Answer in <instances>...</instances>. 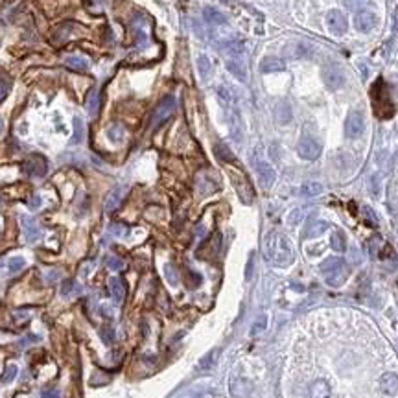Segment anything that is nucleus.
Wrapping results in <instances>:
<instances>
[{
	"label": "nucleus",
	"mask_w": 398,
	"mask_h": 398,
	"mask_svg": "<svg viewBox=\"0 0 398 398\" xmlns=\"http://www.w3.org/2000/svg\"><path fill=\"white\" fill-rule=\"evenodd\" d=\"M264 254L271 264L279 265V267H286V265L291 264L295 258L291 242L288 240V236H284L282 232H277V231L269 232V234L265 236Z\"/></svg>",
	"instance_id": "f257e3e1"
},
{
	"label": "nucleus",
	"mask_w": 398,
	"mask_h": 398,
	"mask_svg": "<svg viewBox=\"0 0 398 398\" xmlns=\"http://www.w3.org/2000/svg\"><path fill=\"white\" fill-rule=\"evenodd\" d=\"M321 269H323V275H325L326 284L332 288H339L341 284H345V280L349 279V273H350L347 262L341 258H328L321 265Z\"/></svg>",
	"instance_id": "f03ea898"
},
{
	"label": "nucleus",
	"mask_w": 398,
	"mask_h": 398,
	"mask_svg": "<svg viewBox=\"0 0 398 398\" xmlns=\"http://www.w3.org/2000/svg\"><path fill=\"white\" fill-rule=\"evenodd\" d=\"M253 164H254V172H256V175H258L260 184H262L264 188H271L273 182H275V177H277V174H275V170H273L271 164H269L267 161H264L262 157H258V151H256L254 157H253Z\"/></svg>",
	"instance_id": "7ed1b4c3"
},
{
	"label": "nucleus",
	"mask_w": 398,
	"mask_h": 398,
	"mask_svg": "<svg viewBox=\"0 0 398 398\" xmlns=\"http://www.w3.org/2000/svg\"><path fill=\"white\" fill-rule=\"evenodd\" d=\"M175 105H177V102H175L174 96H164V98L159 102V105L155 107L153 116H151V126L153 127L162 126V124L174 114Z\"/></svg>",
	"instance_id": "20e7f679"
},
{
	"label": "nucleus",
	"mask_w": 398,
	"mask_h": 398,
	"mask_svg": "<svg viewBox=\"0 0 398 398\" xmlns=\"http://www.w3.org/2000/svg\"><path fill=\"white\" fill-rule=\"evenodd\" d=\"M323 81L326 85L328 91H337L341 89L343 83H345V74H343V69L337 67V65H328L323 69Z\"/></svg>",
	"instance_id": "39448f33"
},
{
	"label": "nucleus",
	"mask_w": 398,
	"mask_h": 398,
	"mask_svg": "<svg viewBox=\"0 0 398 398\" xmlns=\"http://www.w3.org/2000/svg\"><path fill=\"white\" fill-rule=\"evenodd\" d=\"M297 153L304 161H315L321 155V144L312 137H302L297 144Z\"/></svg>",
	"instance_id": "423d86ee"
},
{
	"label": "nucleus",
	"mask_w": 398,
	"mask_h": 398,
	"mask_svg": "<svg viewBox=\"0 0 398 398\" xmlns=\"http://www.w3.org/2000/svg\"><path fill=\"white\" fill-rule=\"evenodd\" d=\"M363 131H365L363 114L360 111H352L347 116V122H345V135L349 139H358V137L363 135Z\"/></svg>",
	"instance_id": "0eeeda50"
},
{
	"label": "nucleus",
	"mask_w": 398,
	"mask_h": 398,
	"mask_svg": "<svg viewBox=\"0 0 398 398\" xmlns=\"http://www.w3.org/2000/svg\"><path fill=\"white\" fill-rule=\"evenodd\" d=\"M347 26H349L347 17L339 9H332V11L326 13V28L332 35H337V37L343 35L347 32Z\"/></svg>",
	"instance_id": "6e6552de"
},
{
	"label": "nucleus",
	"mask_w": 398,
	"mask_h": 398,
	"mask_svg": "<svg viewBox=\"0 0 398 398\" xmlns=\"http://www.w3.org/2000/svg\"><path fill=\"white\" fill-rule=\"evenodd\" d=\"M376 15L369 11V9H363V11H358L354 15V26H356L358 32H362V34H369L370 30L376 26Z\"/></svg>",
	"instance_id": "1a4fd4ad"
},
{
	"label": "nucleus",
	"mask_w": 398,
	"mask_h": 398,
	"mask_svg": "<svg viewBox=\"0 0 398 398\" xmlns=\"http://www.w3.org/2000/svg\"><path fill=\"white\" fill-rule=\"evenodd\" d=\"M24 172L32 177H42V175L46 174V161L39 157V155H34V157H30L28 161L24 162Z\"/></svg>",
	"instance_id": "9d476101"
},
{
	"label": "nucleus",
	"mask_w": 398,
	"mask_h": 398,
	"mask_svg": "<svg viewBox=\"0 0 398 398\" xmlns=\"http://www.w3.org/2000/svg\"><path fill=\"white\" fill-rule=\"evenodd\" d=\"M231 395L236 398H247L251 395V384L244 378H231Z\"/></svg>",
	"instance_id": "9b49d317"
},
{
	"label": "nucleus",
	"mask_w": 398,
	"mask_h": 398,
	"mask_svg": "<svg viewBox=\"0 0 398 398\" xmlns=\"http://www.w3.org/2000/svg\"><path fill=\"white\" fill-rule=\"evenodd\" d=\"M380 387L385 395L389 397H395L398 393V376L395 372H385L384 376L380 378Z\"/></svg>",
	"instance_id": "f8f14e48"
},
{
	"label": "nucleus",
	"mask_w": 398,
	"mask_h": 398,
	"mask_svg": "<svg viewBox=\"0 0 398 398\" xmlns=\"http://www.w3.org/2000/svg\"><path fill=\"white\" fill-rule=\"evenodd\" d=\"M21 225H22V232H24V238H26V242H35L37 238H39V229H37V223H35L32 217H26L22 216L21 217Z\"/></svg>",
	"instance_id": "ddd939ff"
},
{
	"label": "nucleus",
	"mask_w": 398,
	"mask_h": 398,
	"mask_svg": "<svg viewBox=\"0 0 398 398\" xmlns=\"http://www.w3.org/2000/svg\"><path fill=\"white\" fill-rule=\"evenodd\" d=\"M275 118H277V122L282 124V126L291 122L293 112H291V107H289L288 102H279V104H277V107H275Z\"/></svg>",
	"instance_id": "4468645a"
},
{
	"label": "nucleus",
	"mask_w": 398,
	"mask_h": 398,
	"mask_svg": "<svg viewBox=\"0 0 398 398\" xmlns=\"http://www.w3.org/2000/svg\"><path fill=\"white\" fill-rule=\"evenodd\" d=\"M124 194H126V188L124 186H118V188H114L107 196V199H105V210L107 212H112L114 209H118L120 203H122V199H124Z\"/></svg>",
	"instance_id": "2eb2a0df"
},
{
	"label": "nucleus",
	"mask_w": 398,
	"mask_h": 398,
	"mask_svg": "<svg viewBox=\"0 0 398 398\" xmlns=\"http://www.w3.org/2000/svg\"><path fill=\"white\" fill-rule=\"evenodd\" d=\"M284 69H286V65L279 57H265V59L260 61V70L264 74H267V72H282Z\"/></svg>",
	"instance_id": "dca6fc26"
},
{
	"label": "nucleus",
	"mask_w": 398,
	"mask_h": 398,
	"mask_svg": "<svg viewBox=\"0 0 398 398\" xmlns=\"http://www.w3.org/2000/svg\"><path fill=\"white\" fill-rule=\"evenodd\" d=\"M203 17L209 24H214V26H221L227 22V17H225L221 11H217L216 7H205L203 9Z\"/></svg>",
	"instance_id": "f3484780"
},
{
	"label": "nucleus",
	"mask_w": 398,
	"mask_h": 398,
	"mask_svg": "<svg viewBox=\"0 0 398 398\" xmlns=\"http://www.w3.org/2000/svg\"><path fill=\"white\" fill-rule=\"evenodd\" d=\"M310 398H330V385L325 380H317L310 385Z\"/></svg>",
	"instance_id": "a211bd4d"
},
{
	"label": "nucleus",
	"mask_w": 398,
	"mask_h": 398,
	"mask_svg": "<svg viewBox=\"0 0 398 398\" xmlns=\"http://www.w3.org/2000/svg\"><path fill=\"white\" fill-rule=\"evenodd\" d=\"M109 288H111V293H112V297H114V300H116V302H122L124 297H126L124 282H122L120 279H116V277H112V279L109 280Z\"/></svg>",
	"instance_id": "6ab92c4d"
},
{
	"label": "nucleus",
	"mask_w": 398,
	"mask_h": 398,
	"mask_svg": "<svg viewBox=\"0 0 398 398\" xmlns=\"http://www.w3.org/2000/svg\"><path fill=\"white\" fill-rule=\"evenodd\" d=\"M227 69H229V72H231L234 77H238L240 81H245V79H247V72H245L244 65L240 63V61H236V59H229V61H227Z\"/></svg>",
	"instance_id": "aec40b11"
},
{
	"label": "nucleus",
	"mask_w": 398,
	"mask_h": 398,
	"mask_svg": "<svg viewBox=\"0 0 398 398\" xmlns=\"http://www.w3.org/2000/svg\"><path fill=\"white\" fill-rule=\"evenodd\" d=\"M197 70H199V76L201 79H209L210 74H212V63H210V59L207 56H199L197 57Z\"/></svg>",
	"instance_id": "412c9836"
},
{
	"label": "nucleus",
	"mask_w": 398,
	"mask_h": 398,
	"mask_svg": "<svg viewBox=\"0 0 398 398\" xmlns=\"http://www.w3.org/2000/svg\"><path fill=\"white\" fill-rule=\"evenodd\" d=\"M98 109H100V94L98 91L92 89V91L89 92V98H87V111H89L91 116H96Z\"/></svg>",
	"instance_id": "4be33fe9"
},
{
	"label": "nucleus",
	"mask_w": 398,
	"mask_h": 398,
	"mask_svg": "<svg viewBox=\"0 0 398 398\" xmlns=\"http://www.w3.org/2000/svg\"><path fill=\"white\" fill-rule=\"evenodd\" d=\"M300 194L306 197H314L323 194V184L321 182H306L302 188H300Z\"/></svg>",
	"instance_id": "5701e85b"
},
{
	"label": "nucleus",
	"mask_w": 398,
	"mask_h": 398,
	"mask_svg": "<svg viewBox=\"0 0 398 398\" xmlns=\"http://www.w3.org/2000/svg\"><path fill=\"white\" fill-rule=\"evenodd\" d=\"M214 153H216V157L219 159V161H225V162L234 161V153H232L231 149L225 146V144H216V147H214Z\"/></svg>",
	"instance_id": "b1692460"
},
{
	"label": "nucleus",
	"mask_w": 398,
	"mask_h": 398,
	"mask_svg": "<svg viewBox=\"0 0 398 398\" xmlns=\"http://www.w3.org/2000/svg\"><path fill=\"white\" fill-rule=\"evenodd\" d=\"M67 65L74 70H87L89 69V61L81 56H70L67 57Z\"/></svg>",
	"instance_id": "393cba45"
},
{
	"label": "nucleus",
	"mask_w": 398,
	"mask_h": 398,
	"mask_svg": "<svg viewBox=\"0 0 398 398\" xmlns=\"http://www.w3.org/2000/svg\"><path fill=\"white\" fill-rule=\"evenodd\" d=\"M225 50L229 52V56H232V57H242L245 54V46H244V42L242 41H232V42H229L227 46H225Z\"/></svg>",
	"instance_id": "a878e982"
},
{
	"label": "nucleus",
	"mask_w": 398,
	"mask_h": 398,
	"mask_svg": "<svg viewBox=\"0 0 398 398\" xmlns=\"http://www.w3.org/2000/svg\"><path fill=\"white\" fill-rule=\"evenodd\" d=\"M328 229V225L325 223V221H315V223L308 225L306 229V238H315L319 236V234H323V232Z\"/></svg>",
	"instance_id": "bb28decb"
},
{
	"label": "nucleus",
	"mask_w": 398,
	"mask_h": 398,
	"mask_svg": "<svg viewBox=\"0 0 398 398\" xmlns=\"http://www.w3.org/2000/svg\"><path fill=\"white\" fill-rule=\"evenodd\" d=\"M22 267H26V260L22 258V256H13L7 262V271L9 273H19Z\"/></svg>",
	"instance_id": "cd10ccee"
},
{
	"label": "nucleus",
	"mask_w": 398,
	"mask_h": 398,
	"mask_svg": "<svg viewBox=\"0 0 398 398\" xmlns=\"http://www.w3.org/2000/svg\"><path fill=\"white\" fill-rule=\"evenodd\" d=\"M330 245L335 251H345V236H343V232L335 231L332 234V238H330Z\"/></svg>",
	"instance_id": "c85d7f7f"
},
{
	"label": "nucleus",
	"mask_w": 398,
	"mask_h": 398,
	"mask_svg": "<svg viewBox=\"0 0 398 398\" xmlns=\"http://www.w3.org/2000/svg\"><path fill=\"white\" fill-rule=\"evenodd\" d=\"M83 140V122L77 118H74V137H72V144H79Z\"/></svg>",
	"instance_id": "c756f323"
},
{
	"label": "nucleus",
	"mask_w": 398,
	"mask_h": 398,
	"mask_svg": "<svg viewBox=\"0 0 398 398\" xmlns=\"http://www.w3.org/2000/svg\"><path fill=\"white\" fill-rule=\"evenodd\" d=\"M370 6V0H347V7L352 11H363Z\"/></svg>",
	"instance_id": "7c9ffc66"
},
{
	"label": "nucleus",
	"mask_w": 398,
	"mask_h": 398,
	"mask_svg": "<svg viewBox=\"0 0 398 398\" xmlns=\"http://www.w3.org/2000/svg\"><path fill=\"white\" fill-rule=\"evenodd\" d=\"M289 50H293L289 57H308V54H310V46H308V44H302V42L293 44Z\"/></svg>",
	"instance_id": "2f4dec72"
},
{
	"label": "nucleus",
	"mask_w": 398,
	"mask_h": 398,
	"mask_svg": "<svg viewBox=\"0 0 398 398\" xmlns=\"http://www.w3.org/2000/svg\"><path fill=\"white\" fill-rule=\"evenodd\" d=\"M107 137H109V140H112V142H120V140L124 139V129H122L120 126L109 127V131H107Z\"/></svg>",
	"instance_id": "473e14b6"
},
{
	"label": "nucleus",
	"mask_w": 398,
	"mask_h": 398,
	"mask_svg": "<svg viewBox=\"0 0 398 398\" xmlns=\"http://www.w3.org/2000/svg\"><path fill=\"white\" fill-rule=\"evenodd\" d=\"M100 335H102V339H104L105 345H111L114 341V330L111 326H102L100 328Z\"/></svg>",
	"instance_id": "72a5a7b5"
},
{
	"label": "nucleus",
	"mask_w": 398,
	"mask_h": 398,
	"mask_svg": "<svg viewBox=\"0 0 398 398\" xmlns=\"http://www.w3.org/2000/svg\"><path fill=\"white\" fill-rule=\"evenodd\" d=\"M15 376H17V367H15V365H9L6 369V372H4V376H2V382L7 384V382L15 380Z\"/></svg>",
	"instance_id": "f704fd0d"
},
{
	"label": "nucleus",
	"mask_w": 398,
	"mask_h": 398,
	"mask_svg": "<svg viewBox=\"0 0 398 398\" xmlns=\"http://www.w3.org/2000/svg\"><path fill=\"white\" fill-rule=\"evenodd\" d=\"M164 275H166V279L170 284H177V275H175L174 267H172L170 264L164 265Z\"/></svg>",
	"instance_id": "c9c22d12"
},
{
	"label": "nucleus",
	"mask_w": 398,
	"mask_h": 398,
	"mask_svg": "<svg viewBox=\"0 0 398 398\" xmlns=\"http://www.w3.org/2000/svg\"><path fill=\"white\" fill-rule=\"evenodd\" d=\"M74 291H76V282H74V280H65L63 288H61V293L69 295V293H74Z\"/></svg>",
	"instance_id": "e433bc0d"
},
{
	"label": "nucleus",
	"mask_w": 398,
	"mask_h": 398,
	"mask_svg": "<svg viewBox=\"0 0 398 398\" xmlns=\"http://www.w3.org/2000/svg\"><path fill=\"white\" fill-rule=\"evenodd\" d=\"M214 358H216V350H212L209 356L203 360V362H201V369H209L210 365L214 363Z\"/></svg>",
	"instance_id": "4c0bfd02"
},
{
	"label": "nucleus",
	"mask_w": 398,
	"mask_h": 398,
	"mask_svg": "<svg viewBox=\"0 0 398 398\" xmlns=\"http://www.w3.org/2000/svg\"><path fill=\"white\" fill-rule=\"evenodd\" d=\"M300 219H302V212H300V210H293V212L289 214V223L291 225L299 223Z\"/></svg>",
	"instance_id": "58836bf2"
},
{
	"label": "nucleus",
	"mask_w": 398,
	"mask_h": 398,
	"mask_svg": "<svg viewBox=\"0 0 398 398\" xmlns=\"http://www.w3.org/2000/svg\"><path fill=\"white\" fill-rule=\"evenodd\" d=\"M107 264H109V267H111V269H120V267H122V260H120V258H114V256H111Z\"/></svg>",
	"instance_id": "ea45409f"
},
{
	"label": "nucleus",
	"mask_w": 398,
	"mask_h": 398,
	"mask_svg": "<svg viewBox=\"0 0 398 398\" xmlns=\"http://www.w3.org/2000/svg\"><path fill=\"white\" fill-rule=\"evenodd\" d=\"M59 397V393L56 389H46V391L42 393V398H57Z\"/></svg>",
	"instance_id": "a19ab883"
},
{
	"label": "nucleus",
	"mask_w": 398,
	"mask_h": 398,
	"mask_svg": "<svg viewBox=\"0 0 398 398\" xmlns=\"http://www.w3.org/2000/svg\"><path fill=\"white\" fill-rule=\"evenodd\" d=\"M264 325H265V319L262 323H254V328L251 330V334L254 335V334H258L260 330H264Z\"/></svg>",
	"instance_id": "79ce46f5"
},
{
	"label": "nucleus",
	"mask_w": 398,
	"mask_h": 398,
	"mask_svg": "<svg viewBox=\"0 0 398 398\" xmlns=\"http://www.w3.org/2000/svg\"><path fill=\"white\" fill-rule=\"evenodd\" d=\"M6 92H7V87L2 81H0V102L4 100V96H6Z\"/></svg>",
	"instance_id": "37998d69"
},
{
	"label": "nucleus",
	"mask_w": 398,
	"mask_h": 398,
	"mask_svg": "<svg viewBox=\"0 0 398 398\" xmlns=\"http://www.w3.org/2000/svg\"><path fill=\"white\" fill-rule=\"evenodd\" d=\"M39 205H41V199H39V197H34V199H32V205H30V207H32V209H37Z\"/></svg>",
	"instance_id": "c03bdc74"
},
{
	"label": "nucleus",
	"mask_w": 398,
	"mask_h": 398,
	"mask_svg": "<svg viewBox=\"0 0 398 398\" xmlns=\"http://www.w3.org/2000/svg\"><path fill=\"white\" fill-rule=\"evenodd\" d=\"M2 129H4V122L0 120V133H2Z\"/></svg>",
	"instance_id": "a18cd8bd"
}]
</instances>
